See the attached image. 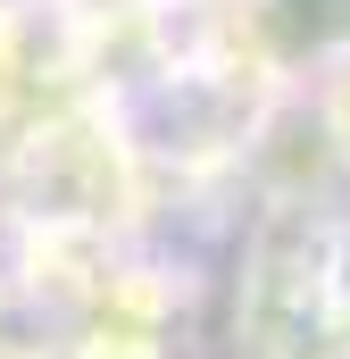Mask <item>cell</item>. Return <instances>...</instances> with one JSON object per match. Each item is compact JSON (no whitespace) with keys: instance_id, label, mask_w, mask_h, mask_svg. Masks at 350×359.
<instances>
[{"instance_id":"6da1fadb","label":"cell","mask_w":350,"mask_h":359,"mask_svg":"<svg viewBox=\"0 0 350 359\" xmlns=\"http://www.w3.org/2000/svg\"><path fill=\"white\" fill-rule=\"evenodd\" d=\"M334 126H342V142H350V59H342V76H334Z\"/></svg>"}]
</instances>
